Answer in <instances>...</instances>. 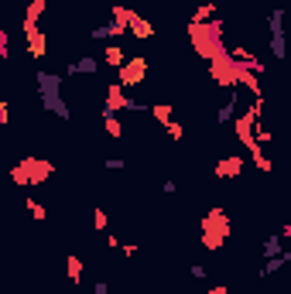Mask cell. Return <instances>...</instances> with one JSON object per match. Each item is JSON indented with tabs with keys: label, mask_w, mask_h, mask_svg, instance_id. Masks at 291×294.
I'll list each match as a JSON object with an SVG mask.
<instances>
[{
	"label": "cell",
	"mask_w": 291,
	"mask_h": 294,
	"mask_svg": "<svg viewBox=\"0 0 291 294\" xmlns=\"http://www.w3.org/2000/svg\"><path fill=\"white\" fill-rule=\"evenodd\" d=\"M264 253H267V257H278V253H281V239H278V236H267V239H264Z\"/></svg>",
	"instance_id": "3"
},
{
	"label": "cell",
	"mask_w": 291,
	"mask_h": 294,
	"mask_svg": "<svg viewBox=\"0 0 291 294\" xmlns=\"http://www.w3.org/2000/svg\"><path fill=\"white\" fill-rule=\"evenodd\" d=\"M93 222H96V229H103V226H106V212H96Z\"/></svg>",
	"instance_id": "5"
},
{
	"label": "cell",
	"mask_w": 291,
	"mask_h": 294,
	"mask_svg": "<svg viewBox=\"0 0 291 294\" xmlns=\"http://www.w3.org/2000/svg\"><path fill=\"white\" fill-rule=\"evenodd\" d=\"M161 188H165V195H175V188H178V185H175L172 178H168V181H165V185H161Z\"/></svg>",
	"instance_id": "8"
},
{
	"label": "cell",
	"mask_w": 291,
	"mask_h": 294,
	"mask_svg": "<svg viewBox=\"0 0 291 294\" xmlns=\"http://www.w3.org/2000/svg\"><path fill=\"white\" fill-rule=\"evenodd\" d=\"M79 274H83V267H79V257H69V277H72V284L79 281Z\"/></svg>",
	"instance_id": "4"
},
{
	"label": "cell",
	"mask_w": 291,
	"mask_h": 294,
	"mask_svg": "<svg viewBox=\"0 0 291 294\" xmlns=\"http://www.w3.org/2000/svg\"><path fill=\"white\" fill-rule=\"evenodd\" d=\"M93 72H99L96 59H79L76 65H69V75H93Z\"/></svg>",
	"instance_id": "1"
},
{
	"label": "cell",
	"mask_w": 291,
	"mask_h": 294,
	"mask_svg": "<svg viewBox=\"0 0 291 294\" xmlns=\"http://www.w3.org/2000/svg\"><path fill=\"white\" fill-rule=\"evenodd\" d=\"M7 113H10V106H7V103H0V127L7 123Z\"/></svg>",
	"instance_id": "6"
},
{
	"label": "cell",
	"mask_w": 291,
	"mask_h": 294,
	"mask_svg": "<svg viewBox=\"0 0 291 294\" xmlns=\"http://www.w3.org/2000/svg\"><path fill=\"white\" fill-rule=\"evenodd\" d=\"M271 52H274V59H285V31L271 34Z\"/></svg>",
	"instance_id": "2"
},
{
	"label": "cell",
	"mask_w": 291,
	"mask_h": 294,
	"mask_svg": "<svg viewBox=\"0 0 291 294\" xmlns=\"http://www.w3.org/2000/svg\"><path fill=\"white\" fill-rule=\"evenodd\" d=\"M106 168H110V171H116V168H127V161H116V157H113V161H106Z\"/></svg>",
	"instance_id": "7"
},
{
	"label": "cell",
	"mask_w": 291,
	"mask_h": 294,
	"mask_svg": "<svg viewBox=\"0 0 291 294\" xmlns=\"http://www.w3.org/2000/svg\"><path fill=\"white\" fill-rule=\"evenodd\" d=\"M93 294H110V291H106V284H96V288H93Z\"/></svg>",
	"instance_id": "9"
}]
</instances>
